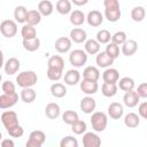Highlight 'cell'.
Listing matches in <instances>:
<instances>
[{"mask_svg": "<svg viewBox=\"0 0 147 147\" xmlns=\"http://www.w3.org/2000/svg\"><path fill=\"white\" fill-rule=\"evenodd\" d=\"M103 6H105V17L109 22L115 23L121 18L122 13L118 0H105Z\"/></svg>", "mask_w": 147, "mask_h": 147, "instance_id": "cell-1", "label": "cell"}, {"mask_svg": "<svg viewBox=\"0 0 147 147\" xmlns=\"http://www.w3.org/2000/svg\"><path fill=\"white\" fill-rule=\"evenodd\" d=\"M38 82V76L34 71L28 70V71H22L17 75L16 77V83L20 87L22 88H29L32 87L37 84Z\"/></svg>", "mask_w": 147, "mask_h": 147, "instance_id": "cell-2", "label": "cell"}, {"mask_svg": "<svg viewBox=\"0 0 147 147\" xmlns=\"http://www.w3.org/2000/svg\"><path fill=\"white\" fill-rule=\"evenodd\" d=\"M92 129L95 132H102L108 125V116L103 111H94L90 118Z\"/></svg>", "mask_w": 147, "mask_h": 147, "instance_id": "cell-3", "label": "cell"}, {"mask_svg": "<svg viewBox=\"0 0 147 147\" xmlns=\"http://www.w3.org/2000/svg\"><path fill=\"white\" fill-rule=\"evenodd\" d=\"M1 123L5 126L6 131H9L18 126V116L14 110H5L1 114Z\"/></svg>", "mask_w": 147, "mask_h": 147, "instance_id": "cell-4", "label": "cell"}, {"mask_svg": "<svg viewBox=\"0 0 147 147\" xmlns=\"http://www.w3.org/2000/svg\"><path fill=\"white\" fill-rule=\"evenodd\" d=\"M69 62L75 68H80L87 62V53L83 49H74L69 53Z\"/></svg>", "mask_w": 147, "mask_h": 147, "instance_id": "cell-5", "label": "cell"}, {"mask_svg": "<svg viewBox=\"0 0 147 147\" xmlns=\"http://www.w3.org/2000/svg\"><path fill=\"white\" fill-rule=\"evenodd\" d=\"M0 32L6 38H13L17 33V23L13 20H3L0 23Z\"/></svg>", "mask_w": 147, "mask_h": 147, "instance_id": "cell-6", "label": "cell"}, {"mask_svg": "<svg viewBox=\"0 0 147 147\" xmlns=\"http://www.w3.org/2000/svg\"><path fill=\"white\" fill-rule=\"evenodd\" d=\"M18 101V94L15 93H10V94H6L2 93L0 95V108L1 109H8L11 108L13 106H15Z\"/></svg>", "mask_w": 147, "mask_h": 147, "instance_id": "cell-7", "label": "cell"}, {"mask_svg": "<svg viewBox=\"0 0 147 147\" xmlns=\"http://www.w3.org/2000/svg\"><path fill=\"white\" fill-rule=\"evenodd\" d=\"M83 147H101V138L94 132H86L83 136Z\"/></svg>", "mask_w": 147, "mask_h": 147, "instance_id": "cell-8", "label": "cell"}, {"mask_svg": "<svg viewBox=\"0 0 147 147\" xmlns=\"http://www.w3.org/2000/svg\"><path fill=\"white\" fill-rule=\"evenodd\" d=\"M86 22L88 23V25H91L93 28L100 26L103 22V15L101 14V11H99L96 9L90 10L86 15Z\"/></svg>", "mask_w": 147, "mask_h": 147, "instance_id": "cell-9", "label": "cell"}, {"mask_svg": "<svg viewBox=\"0 0 147 147\" xmlns=\"http://www.w3.org/2000/svg\"><path fill=\"white\" fill-rule=\"evenodd\" d=\"M107 113L111 119H119L124 114V107L119 102H111L108 106Z\"/></svg>", "mask_w": 147, "mask_h": 147, "instance_id": "cell-10", "label": "cell"}, {"mask_svg": "<svg viewBox=\"0 0 147 147\" xmlns=\"http://www.w3.org/2000/svg\"><path fill=\"white\" fill-rule=\"evenodd\" d=\"M79 107L84 114H93L95 110V107H96V102L92 96L87 95L80 100Z\"/></svg>", "mask_w": 147, "mask_h": 147, "instance_id": "cell-11", "label": "cell"}, {"mask_svg": "<svg viewBox=\"0 0 147 147\" xmlns=\"http://www.w3.org/2000/svg\"><path fill=\"white\" fill-rule=\"evenodd\" d=\"M102 79L103 83H108V84H117L119 80V72L117 69L115 68H107L103 74H102Z\"/></svg>", "mask_w": 147, "mask_h": 147, "instance_id": "cell-12", "label": "cell"}, {"mask_svg": "<svg viewBox=\"0 0 147 147\" xmlns=\"http://www.w3.org/2000/svg\"><path fill=\"white\" fill-rule=\"evenodd\" d=\"M70 39L71 41L76 42V44H85V41L87 40V33L84 29L82 28H74L70 30Z\"/></svg>", "mask_w": 147, "mask_h": 147, "instance_id": "cell-13", "label": "cell"}, {"mask_svg": "<svg viewBox=\"0 0 147 147\" xmlns=\"http://www.w3.org/2000/svg\"><path fill=\"white\" fill-rule=\"evenodd\" d=\"M71 45H72V41L68 37H60L55 40V49L61 54L68 53L71 49Z\"/></svg>", "mask_w": 147, "mask_h": 147, "instance_id": "cell-14", "label": "cell"}, {"mask_svg": "<svg viewBox=\"0 0 147 147\" xmlns=\"http://www.w3.org/2000/svg\"><path fill=\"white\" fill-rule=\"evenodd\" d=\"M79 86H80L82 92L85 93L86 95L95 94L98 92V90H99L98 82H92V80H86V79H83L79 83Z\"/></svg>", "mask_w": 147, "mask_h": 147, "instance_id": "cell-15", "label": "cell"}, {"mask_svg": "<svg viewBox=\"0 0 147 147\" xmlns=\"http://www.w3.org/2000/svg\"><path fill=\"white\" fill-rule=\"evenodd\" d=\"M20 68H21V63L16 57H9L3 64V70L6 75H15L20 70Z\"/></svg>", "mask_w": 147, "mask_h": 147, "instance_id": "cell-16", "label": "cell"}, {"mask_svg": "<svg viewBox=\"0 0 147 147\" xmlns=\"http://www.w3.org/2000/svg\"><path fill=\"white\" fill-rule=\"evenodd\" d=\"M139 101H140V98L134 90L130 92H125L123 95V103L129 108H134L136 106H138Z\"/></svg>", "mask_w": 147, "mask_h": 147, "instance_id": "cell-17", "label": "cell"}, {"mask_svg": "<svg viewBox=\"0 0 147 147\" xmlns=\"http://www.w3.org/2000/svg\"><path fill=\"white\" fill-rule=\"evenodd\" d=\"M64 83L69 86H74L80 82V72L77 69H70L64 74Z\"/></svg>", "mask_w": 147, "mask_h": 147, "instance_id": "cell-18", "label": "cell"}, {"mask_svg": "<svg viewBox=\"0 0 147 147\" xmlns=\"http://www.w3.org/2000/svg\"><path fill=\"white\" fill-rule=\"evenodd\" d=\"M100 78V70L98 67L94 65H88L84 69L83 71V79L86 80H92V82H98Z\"/></svg>", "mask_w": 147, "mask_h": 147, "instance_id": "cell-19", "label": "cell"}, {"mask_svg": "<svg viewBox=\"0 0 147 147\" xmlns=\"http://www.w3.org/2000/svg\"><path fill=\"white\" fill-rule=\"evenodd\" d=\"M95 63L99 68H110V65L114 63V59L110 57L106 52H100L95 57Z\"/></svg>", "mask_w": 147, "mask_h": 147, "instance_id": "cell-20", "label": "cell"}, {"mask_svg": "<svg viewBox=\"0 0 147 147\" xmlns=\"http://www.w3.org/2000/svg\"><path fill=\"white\" fill-rule=\"evenodd\" d=\"M47 69H54L63 71L64 69V60L60 55H52L47 61Z\"/></svg>", "mask_w": 147, "mask_h": 147, "instance_id": "cell-21", "label": "cell"}, {"mask_svg": "<svg viewBox=\"0 0 147 147\" xmlns=\"http://www.w3.org/2000/svg\"><path fill=\"white\" fill-rule=\"evenodd\" d=\"M122 53L125 56H132L136 54V52L138 51V42L133 39H129L126 40L123 45H122Z\"/></svg>", "mask_w": 147, "mask_h": 147, "instance_id": "cell-22", "label": "cell"}, {"mask_svg": "<svg viewBox=\"0 0 147 147\" xmlns=\"http://www.w3.org/2000/svg\"><path fill=\"white\" fill-rule=\"evenodd\" d=\"M84 51L87 55H98L100 53V44L96 39H87L84 44Z\"/></svg>", "mask_w": 147, "mask_h": 147, "instance_id": "cell-23", "label": "cell"}, {"mask_svg": "<svg viewBox=\"0 0 147 147\" xmlns=\"http://www.w3.org/2000/svg\"><path fill=\"white\" fill-rule=\"evenodd\" d=\"M45 115L49 119H55L61 115V108L57 103L55 102H49L45 107Z\"/></svg>", "mask_w": 147, "mask_h": 147, "instance_id": "cell-24", "label": "cell"}, {"mask_svg": "<svg viewBox=\"0 0 147 147\" xmlns=\"http://www.w3.org/2000/svg\"><path fill=\"white\" fill-rule=\"evenodd\" d=\"M69 21H70V23H71L72 25L79 26V25H82V24L86 21V16H85V14H84L82 10L75 9V10L71 11V14H70V16H69Z\"/></svg>", "mask_w": 147, "mask_h": 147, "instance_id": "cell-25", "label": "cell"}, {"mask_svg": "<svg viewBox=\"0 0 147 147\" xmlns=\"http://www.w3.org/2000/svg\"><path fill=\"white\" fill-rule=\"evenodd\" d=\"M21 36L23 38V40H32L37 38V30L34 26L29 25V24H24L21 29Z\"/></svg>", "mask_w": 147, "mask_h": 147, "instance_id": "cell-26", "label": "cell"}, {"mask_svg": "<svg viewBox=\"0 0 147 147\" xmlns=\"http://www.w3.org/2000/svg\"><path fill=\"white\" fill-rule=\"evenodd\" d=\"M140 124V116L136 113H129L124 116V125L130 129H134Z\"/></svg>", "mask_w": 147, "mask_h": 147, "instance_id": "cell-27", "label": "cell"}, {"mask_svg": "<svg viewBox=\"0 0 147 147\" xmlns=\"http://www.w3.org/2000/svg\"><path fill=\"white\" fill-rule=\"evenodd\" d=\"M51 94L54 96V98H57V99H61L63 96L67 95V87L64 84L62 83H54L52 84L51 86Z\"/></svg>", "mask_w": 147, "mask_h": 147, "instance_id": "cell-28", "label": "cell"}, {"mask_svg": "<svg viewBox=\"0 0 147 147\" xmlns=\"http://www.w3.org/2000/svg\"><path fill=\"white\" fill-rule=\"evenodd\" d=\"M20 98H21V100L24 103H32L36 100V98H37V93H36V91L32 87L22 88L21 94H20Z\"/></svg>", "mask_w": 147, "mask_h": 147, "instance_id": "cell-29", "label": "cell"}, {"mask_svg": "<svg viewBox=\"0 0 147 147\" xmlns=\"http://www.w3.org/2000/svg\"><path fill=\"white\" fill-rule=\"evenodd\" d=\"M54 10V6L49 0H41L38 3V11L41 16H49Z\"/></svg>", "mask_w": 147, "mask_h": 147, "instance_id": "cell-30", "label": "cell"}, {"mask_svg": "<svg viewBox=\"0 0 147 147\" xmlns=\"http://www.w3.org/2000/svg\"><path fill=\"white\" fill-rule=\"evenodd\" d=\"M117 86H118L119 90H122L124 92H130V91L134 90L136 84H134V80L131 77H123L118 80Z\"/></svg>", "mask_w": 147, "mask_h": 147, "instance_id": "cell-31", "label": "cell"}, {"mask_svg": "<svg viewBox=\"0 0 147 147\" xmlns=\"http://www.w3.org/2000/svg\"><path fill=\"white\" fill-rule=\"evenodd\" d=\"M28 9L24 6H17L14 9V18L16 23H26V16H28Z\"/></svg>", "mask_w": 147, "mask_h": 147, "instance_id": "cell-32", "label": "cell"}, {"mask_svg": "<svg viewBox=\"0 0 147 147\" xmlns=\"http://www.w3.org/2000/svg\"><path fill=\"white\" fill-rule=\"evenodd\" d=\"M71 1L69 0H59L55 5L56 11L61 15H67V14H71Z\"/></svg>", "mask_w": 147, "mask_h": 147, "instance_id": "cell-33", "label": "cell"}, {"mask_svg": "<svg viewBox=\"0 0 147 147\" xmlns=\"http://www.w3.org/2000/svg\"><path fill=\"white\" fill-rule=\"evenodd\" d=\"M41 22V14L38 11V9H31L28 11V16H26V23L29 25L36 26L37 24H39Z\"/></svg>", "mask_w": 147, "mask_h": 147, "instance_id": "cell-34", "label": "cell"}, {"mask_svg": "<svg viewBox=\"0 0 147 147\" xmlns=\"http://www.w3.org/2000/svg\"><path fill=\"white\" fill-rule=\"evenodd\" d=\"M118 91V86L117 84H108V83H103L101 86V93L106 96V98H113L117 94Z\"/></svg>", "mask_w": 147, "mask_h": 147, "instance_id": "cell-35", "label": "cell"}, {"mask_svg": "<svg viewBox=\"0 0 147 147\" xmlns=\"http://www.w3.org/2000/svg\"><path fill=\"white\" fill-rule=\"evenodd\" d=\"M145 16H146V9L142 6H136V7L132 8V10H131V18L134 22L144 21Z\"/></svg>", "mask_w": 147, "mask_h": 147, "instance_id": "cell-36", "label": "cell"}, {"mask_svg": "<svg viewBox=\"0 0 147 147\" xmlns=\"http://www.w3.org/2000/svg\"><path fill=\"white\" fill-rule=\"evenodd\" d=\"M22 45H23V48L25 51H28V52H36L40 47V39L37 37L36 39H32V40H23Z\"/></svg>", "mask_w": 147, "mask_h": 147, "instance_id": "cell-37", "label": "cell"}, {"mask_svg": "<svg viewBox=\"0 0 147 147\" xmlns=\"http://www.w3.org/2000/svg\"><path fill=\"white\" fill-rule=\"evenodd\" d=\"M79 119V116L76 111L74 110H65L63 114H62V121L68 124V125H72L75 122H77Z\"/></svg>", "mask_w": 147, "mask_h": 147, "instance_id": "cell-38", "label": "cell"}, {"mask_svg": "<svg viewBox=\"0 0 147 147\" xmlns=\"http://www.w3.org/2000/svg\"><path fill=\"white\" fill-rule=\"evenodd\" d=\"M111 36H113V34H110V32H109L108 30H106V29H101L100 31H98L95 39L98 40V42H99L100 45H101V44H106V45H108V44L111 41Z\"/></svg>", "mask_w": 147, "mask_h": 147, "instance_id": "cell-39", "label": "cell"}, {"mask_svg": "<svg viewBox=\"0 0 147 147\" xmlns=\"http://www.w3.org/2000/svg\"><path fill=\"white\" fill-rule=\"evenodd\" d=\"M86 129H87V125L82 119H78L77 122H75L71 125V131L75 134H84V133H86Z\"/></svg>", "mask_w": 147, "mask_h": 147, "instance_id": "cell-40", "label": "cell"}, {"mask_svg": "<svg viewBox=\"0 0 147 147\" xmlns=\"http://www.w3.org/2000/svg\"><path fill=\"white\" fill-rule=\"evenodd\" d=\"M60 147H78V140L72 136L63 137L60 140Z\"/></svg>", "mask_w": 147, "mask_h": 147, "instance_id": "cell-41", "label": "cell"}, {"mask_svg": "<svg viewBox=\"0 0 147 147\" xmlns=\"http://www.w3.org/2000/svg\"><path fill=\"white\" fill-rule=\"evenodd\" d=\"M105 52H106L110 57H113V59L115 60V59H117L118 55H119V46L110 41V42L106 46V51H105Z\"/></svg>", "mask_w": 147, "mask_h": 147, "instance_id": "cell-42", "label": "cell"}, {"mask_svg": "<svg viewBox=\"0 0 147 147\" xmlns=\"http://www.w3.org/2000/svg\"><path fill=\"white\" fill-rule=\"evenodd\" d=\"M127 40V36L124 31H117L111 36V42L116 44V45H123L125 41Z\"/></svg>", "mask_w": 147, "mask_h": 147, "instance_id": "cell-43", "label": "cell"}, {"mask_svg": "<svg viewBox=\"0 0 147 147\" xmlns=\"http://www.w3.org/2000/svg\"><path fill=\"white\" fill-rule=\"evenodd\" d=\"M29 139H31L33 141H37L40 145H42L46 141V134L40 130H34L29 134Z\"/></svg>", "mask_w": 147, "mask_h": 147, "instance_id": "cell-44", "label": "cell"}, {"mask_svg": "<svg viewBox=\"0 0 147 147\" xmlns=\"http://www.w3.org/2000/svg\"><path fill=\"white\" fill-rule=\"evenodd\" d=\"M62 74H63V71L54 70V69H47V72H46L47 78H48L49 80H52V82H57V80H60V79L62 78V76H63Z\"/></svg>", "mask_w": 147, "mask_h": 147, "instance_id": "cell-45", "label": "cell"}, {"mask_svg": "<svg viewBox=\"0 0 147 147\" xmlns=\"http://www.w3.org/2000/svg\"><path fill=\"white\" fill-rule=\"evenodd\" d=\"M1 90L3 93L6 94H10V93H15V84L10 80H3L2 85H1Z\"/></svg>", "mask_w": 147, "mask_h": 147, "instance_id": "cell-46", "label": "cell"}, {"mask_svg": "<svg viewBox=\"0 0 147 147\" xmlns=\"http://www.w3.org/2000/svg\"><path fill=\"white\" fill-rule=\"evenodd\" d=\"M7 133H8L10 137H13V138H21V137L24 134V129H23L21 125H18V126H16V127H14V129L7 131Z\"/></svg>", "mask_w": 147, "mask_h": 147, "instance_id": "cell-47", "label": "cell"}, {"mask_svg": "<svg viewBox=\"0 0 147 147\" xmlns=\"http://www.w3.org/2000/svg\"><path fill=\"white\" fill-rule=\"evenodd\" d=\"M137 94L139 95V98L141 99H147V83H141L138 85L137 90H136Z\"/></svg>", "mask_w": 147, "mask_h": 147, "instance_id": "cell-48", "label": "cell"}, {"mask_svg": "<svg viewBox=\"0 0 147 147\" xmlns=\"http://www.w3.org/2000/svg\"><path fill=\"white\" fill-rule=\"evenodd\" d=\"M138 114L140 117H142L144 119L147 121V101H144L139 105L138 107Z\"/></svg>", "mask_w": 147, "mask_h": 147, "instance_id": "cell-49", "label": "cell"}, {"mask_svg": "<svg viewBox=\"0 0 147 147\" xmlns=\"http://www.w3.org/2000/svg\"><path fill=\"white\" fill-rule=\"evenodd\" d=\"M1 147H15V142L13 139H2L1 140Z\"/></svg>", "mask_w": 147, "mask_h": 147, "instance_id": "cell-50", "label": "cell"}, {"mask_svg": "<svg viewBox=\"0 0 147 147\" xmlns=\"http://www.w3.org/2000/svg\"><path fill=\"white\" fill-rule=\"evenodd\" d=\"M42 145H40L39 142H37V141H33V140H31V139H28V141H26V144H25V147H41Z\"/></svg>", "mask_w": 147, "mask_h": 147, "instance_id": "cell-51", "label": "cell"}, {"mask_svg": "<svg viewBox=\"0 0 147 147\" xmlns=\"http://www.w3.org/2000/svg\"><path fill=\"white\" fill-rule=\"evenodd\" d=\"M88 2V0H72L71 3H74L75 6H84Z\"/></svg>", "mask_w": 147, "mask_h": 147, "instance_id": "cell-52", "label": "cell"}]
</instances>
